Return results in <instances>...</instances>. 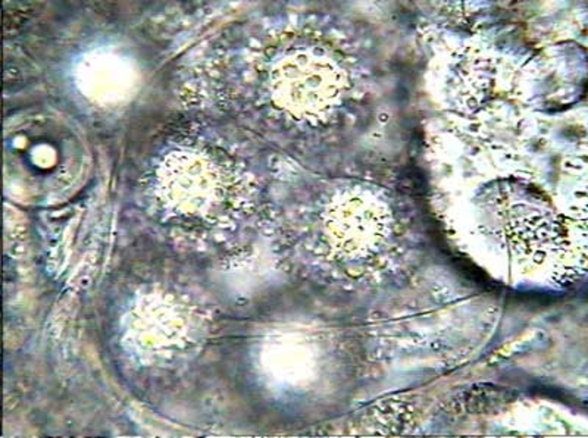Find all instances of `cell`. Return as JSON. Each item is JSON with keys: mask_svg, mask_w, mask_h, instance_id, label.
Returning a JSON list of instances; mask_svg holds the SVG:
<instances>
[{"mask_svg": "<svg viewBox=\"0 0 588 438\" xmlns=\"http://www.w3.org/2000/svg\"><path fill=\"white\" fill-rule=\"evenodd\" d=\"M48 438H64V437H48Z\"/></svg>", "mask_w": 588, "mask_h": 438, "instance_id": "obj_1", "label": "cell"}, {"mask_svg": "<svg viewBox=\"0 0 588 438\" xmlns=\"http://www.w3.org/2000/svg\"><path fill=\"white\" fill-rule=\"evenodd\" d=\"M89 438H102V437H89Z\"/></svg>", "mask_w": 588, "mask_h": 438, "instance_id": "obj_2", "label": "cell"}]
</instances>
